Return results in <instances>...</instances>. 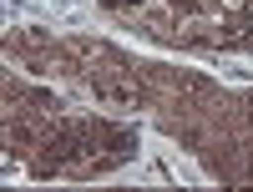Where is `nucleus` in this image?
Instances as JSON below:
<instances>
[{"instance_id":"obj_1","label":"nucleus","mask_w":253,"mask_h":192,"mask_svg":"<svg viewBox=\"0 0 253 192\" xmlns=\"http://www.w3.org/2000/svg\"><path fill=\"white\" fill-rule=\"evenodd\" d=\"M101 5H142V0H101Z\"/></svg>"}]
</instances>
